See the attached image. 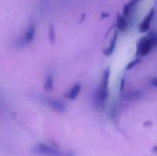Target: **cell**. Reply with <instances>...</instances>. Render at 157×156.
<instances>
[{
	"mask_svg": "<svg viewBox=\"0 0 157 156\" xmlns=\"http://www.w3.org/2000/svg\"><path fill=\"white\" fill-rule=\"evenodd\" d=\"M109 77H110V68L108 67L106 69V71L104 72L100 87L98 90L97 95H96V102H97V105L101 109H104V108L106 106V102H107L108 97H109Z\"/></svg>",
	"mask_w": 157,
	"mask_h": 156,
	"instance_id": "obj_1",
	"label": "cell"
},
{
	"mask_svg": "<svg viewBox=\"0 0 157 156\" xmlns=\"http://www.w3.org/2000/svg\"><path fill=\"white\" fill-rule=\"evenodd\" d=\"M156 36L154 33L148 35L147 37L142 38L137 45V55L138 56L147 55L156 45Z\"/></svg>",
	"mask_w": 157,
	"mask_h": 156,
	"instance_id": "obj_2",
	"label": "cell"
},
{
	"mask_svg": "<svg viewBox=\"0 0 157 156\" xmlns=\"http://www.w3.org/2000/svg\"><path fill=\"white\" fill-rule=\"evenodd\" d=\"M32 151L36 154H40V155L44 156H74V154L70 152L60 151L54 147H52V146L44 144V143H40V144L36 145Z\"/></svg>",
	"mask_w": 157,
	"mask_h": 156,
	"instance_id": "obj_3",
	"label": "cell"
},
{
	"mask_svg": "<svg viewBox=\"0 0 157 156\" xmlns=\"http://www.w3.org/2000/svg\"><path fill=\"white\" fill-rule=\"evenodd\" d=\"M154 15H155V9L153 8V9L148 13V15L144 17V19L141 22V24H140V26H139V31H140L141 33H144V32H146V31L149 30L151 22H152L153 17H154Z\"/></svg>",
	"mask_w": 157,
	"mask_h": 156,
	"instance_id": "obj_4",
	"label": "cell"
},
{
	"mask_svg": "<svg viewBox=\"0 0 157 156\" xmlns=\"http://www.w3.org/2000/svg\"><path fill=\"white\" fill-rule=\"evenodd\" d=\"M34 36H35V26L33 23H31L29 28L27 29L26 32L24 33L23 37H22V43L23 44H28L29 42H31L34 39Z\"/></svg>",
	"mask_w": 157,
	"mask_h": 156,
	"instance_id": "obj_5",
	"label": "cell"
},
{
	"mask_svg": "<svg viewBox=\"0 0 157 156\" xmlns=\"http://www.w3.org/2000/svg\"><path fill=\"white\" fill-rule=\"evenodd\" d=\"M47 104L55 111L57 112H64L65 106L63 102L58 99H47Z\"/></svg>",
	"mask_w": 157,
	"mask_h": 156,
	"instance_id": "obj_6",
	"label": "cell"
},
{
	"mask_svg": "<svg viewBox=\"0 0 157 156\" xmlns=\"http://www.w3.org/2000/svg\"><path fill=\"white\" fill-rule=\"evenodd\" d=\"M81 88H82V86L80 84H76L66 94H65V97L67 99H70V100H75L76 99V97H78L80 91H81Z\"/></svg>",
	"mask_w": 157,
	"mask_h": 156,
	"instance_id": "obj_7",
	"label": "cell"
},
{
	"mask_svg": "<svg viewBox=\"0 0 157 156\" xmlns=\"http://www.w3.org/2000/svg\"><path fill=\"white\" fill-rule=\"evenodd\" d=\"M139 1H140V0H131L129 3H127V4L124 6V7H123V14H124V17H128V16L131 14L132 10L135 7V6L138 4Z\"/></svg>",
	"mask_w": 157,
	"mask_h": 156,
	"instance_id": "obj_8",
	"label": "cell"
},
{
	"mask_svg": "<svg viewBox=\"0 0 157 156\" xmlns=\"http://www.w3.org/2000/svg\"><path fill=\"white\" fill-rule=\"evenodd\" d=\"M144 93L140 90H136V91H132L128 94H126L125 96V99L127 100H132V101H134V100H137V99H140L142 98Z\"/></svg>",
	"mask_w": 157,
	"mask_h": 156,
	"instance_id": "obj_9",
	"label": "cell"
},
{
	"mask_svg": "<svg viewBox=\"0 0 157 156\" xmlns=\"http://www.w3.org/2000/svg\"><path fill=\"white\" fill-rule=\"evenodd\" d=\"M117 27H118L119 30H121V31H124L128 28V21L124 16H118Z\"/></svg>",
	"mask_w": 157,
	"mask_h": 156,
	"instance_id": "obj_10",
	"label": "cell"
},
{
	"mask_svg": "<svg viewBox=\"0 0 157 156\" xmlns=\"http://www.w3.org/2000/svg\"><path fill=\"white\" fill-rule=\"evenodd\" d=\"M117 38H118V33H117V32H115L114 37H113V39L111 40V42H110V44H109V48L104 51V54H105L106 56H110V55L113 53V51H114V50H115V47H116Z\"/></svg>",
	"mask_w": 157,
	"mask_h": 156,
	"instance_id": "obj_11",
	"label": "cell"
},
{
	"mask_svg": "<svg viewBox=\"0 0 157 156\" xmlns=\"http://www.w3.org/2000/svg\"><path fill=\"white\" fill-rule=\"evenodd\" d=\"M44 89L49 92L52 91V89H53V75L52 74H49L45 78Z\"/></svg>",
	"mask_w": 157,
	"mask_h": 156,
	"instance_id": "obj_12",
	"label": "cell"
},
{
	"mask_svg": "<svg viewBox=\"0 0 157 156\" xmlns=\"http://www.w3.org/2000/svg\"><path fill=\"white\" fill-rule=\"evenodd\" d=\"M49 37H50V41H51V44H53L54 43V40H55V32H54V29H53V26L51 25L50 26V32H49Z\"/></svg>",
	"mask_w": 157,
	"mask_h": 156,
	"instance_id": "obj_13",
	"label": "cell"
},
{
	"mask_svg": "<svg viewBox=\"0 0 157 156\" xmlns=\"http://www.w3.org/2000/svg\"><path fill=\"white\" fill-rule=\"evenodd\" d=\"M139 63H140V59H136V60L132 61V62L126 66V70H131V69H132V68H133L135 65H137Z\"/></svg>",
	"mask_w": 157,
	"mask_h": 156,
	"instance_id": "obj_14",
	"label": "cell"
},
{
	"mask_svg": "<svg viewBox=\"0 0 157 156\" xmlns=\"http://www.w3.org/2000/svg\"><path fill=\"white\" fill-rule=\"evenodd\" d=\"M152 84L154 85V86L155 87L157 86V84H156V78L155 77V78H153V80H152Z\"/></svg>",
	"mask_w": 157,
	"mask_h": 156,
	"instance_id": "obj_15",
	"label": "cell"
}]
</instances>
